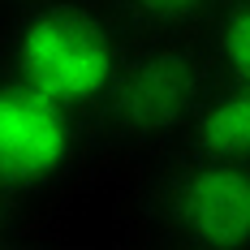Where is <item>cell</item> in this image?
<instances>
[{
  "instance_id": "obj_7",
  "label": "cell",
  "mask_w": 250,
  "mask_h": 250,
  "mask_svg": "<svg viewBox=\"0 0 250 250\" xmlns=\"http://www.w3.org/2000/svg\"><path fill=\"white\" fill-rule=\"evenodd\" d=\"M220 9V0H108V18L134 35H177Z\"/></svg>"
},
{
  "instance_id": "obj_4",
  "label": "cell",
  "mask_w": 250,
  "mask_h": 250,
  "mask_svg": "<svg viewBox=\"0 0 250 250\" xmlns=\"http://www.w3.org/2000/svg\"><path fill=\"white\" fill-rule=\"evenodd\" d=\"M78 151V112L61 108L0 65V190L13 199L48 190L74 168Z\"/></svg>"
},
{
  "instance_id": "obj_6",
  "label": "cell",
  "mask_w": 250,
  "mask_h": 250,
  "mask_svg": "<svg viewBox=\"0 0 250 250\" xmlns=\"http://www.w3.org/2000/svg\"><path fill=\"white\" fill-rule=\"evenodd\" d=\"M203 56L216 82L250 86V0H220L207 26Z\"/></svg>"
},
{
  "instance_id": "obj_5",
  "label": "cell",
  "mask_w": 250,
  "mask_h": 250,
  "mask_svg": "<svg viewBox=\"0 0 250 250\" xmlns=\"http://www.w3.org/2000/svg\"><path fill=\"white\" fill-rule=\"evenodd\" d=\"M194 155L242 160L250 164V86L242 82H211L199 112L181 134Z\"/></svg>"
},
{
  "instance_id": "obj_1",
  "label": "cell",
  "mask_w": 250,
  "mask_h": 250,
  "mask_svg": "<svg viewBox=\"0 0 250 250\" xmlns=\"http://www.w3.org/2000/svg\"><path fill=\"white\" fill-rule=\"evenodd\" d=\"M117 22L86 0H26L0 43V65L69 112H95L121 65Z\"/></svg>"
},
{
  "instance_id": "obj_3",
  "label": "cell",
  "mask_w": 250,
  "mask_h": 250,
  "mask_svg": "<svg viewBox=\"0 0 250 250\" xmlns=\"http://www.w3.org/2000/svg\"><path fill=\"white\" fill-rule=\"evenodd\" d=\"M155 211L190 246H250V164L186 151L155 181Z\"/></svg>"
},
{
  "instance_id": "obj_8",
  "label": "cell",
  "mask_w": 250,
  "mask_h": 250,
  "mask_svg": "<svg viewBox=\"0 0 250 250\" xmlns=\"http://www.w3.org/2000/svg\"><path fill=\"white\" fill-rule=\"evenodd\" d=\"M9 207H13V194L0 190V242H9V225H13V211Z\"/></svg>"
},
{
  "instance_id": "obj_2",
  "label": "cell",
  "mask_w": 250,
  "mask_h": 250,
  "mask_svg": "<svg viewBox=\"0 0 250 250\" xmlns=\"http://www.w3.org/2000/svg\"><path fill=\"white\" fill-rule=\"evenodd\" d=\"M211 82L216 78L203 52L173 43L168 35H151L147 43L121 52L100 112L125 143L181 138Z\"/></svg>"
}]
</instances>
